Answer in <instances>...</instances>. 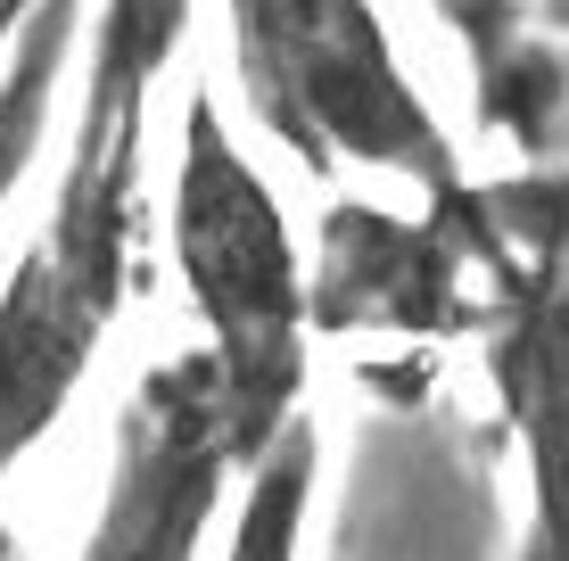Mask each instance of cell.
<instances>
[{"instance_id":"cell-1","label":"cell","mask_w":569,"mask_h":561,"mask_svg":"<svg viewBox=\"0 0 569 561\" xmlns=\"http://www.w3.org/2000/svg\"><path fill=\"white\" fill-rule=\"evenodd\" d=\"M182 33L190 0H100L91 9L58 190L0 281V495L58 430V413L74 404L132 305L149 207V100Z\"/></svg>"},{"instance_id":"cell-2","label":"cell","mask_w":569,"mask_h":561,"mask_svg":"<svg viewBox=\"0 0 569 561\" xmlns=\"http://www.w3.org/2000/svg\"><path fill=\"white\" fill-rule=\"evenodd\" d=\"M166 248L182 281L199 347L223 380L231 430L257 462L313 389V322H306V248L289 231L281 190L240 149L231 116L190 91L173 132V190H166Z\"/></svg>"},{"instance_id":"cell-3","label":"cell","mask_w":569,"mask_h":561,"mask_svg":"<svg viewBox=\"0 0 569 561\" xmlns=\"http://www.w3.org/2000/svg\"><path fill=\"white\" fill-rule=\"evenodd\" d=\"M223 33L257 132L306 173H380L413 199H462L479 182L380 0H223Z\"/></svg>"},{"instance_id":"cell-4","label":"cell","mask_w":569,"mask_h":561,"mask_svg":"<svg viewBox=\"0 0 569 561\" xmlns=\"http://www.w3.org/2000/svg\"><path fill=\"white\" fill-rule=\"evenodd\" d=\"M512 264L487 173L462 199H421L413 216L380 199H330L306 257V322L313 339H479L496 273Z\"/></svg>"},{"instance_id":"cell-5","label":"cell","mask_w":569,"mask_h":561,"mask_svg":"<svg viewBox=\"0 0 569 561\" xmlns=\"http://www.w3.org/2000/svg\"><path fill=\"white\" fill-rule=\"evenodd\" d=\"M240 471H248V447L231 430L207 347L157 355L116 404L108 488L74 561H199Z\"/></svg>"},{"instance_id":"cell-6","label":"cell","mask_w":569,"mask_h":561,"mask_svg":"<svg viewBox=\"0 0 569 561\" xmlns=\"http://www.w3.org/2000/svg\"><path fill=\"white\" fill-rule=\"evenodd\" d=\"M487 389L512 430L528 520L512 561H569V273L512 257L479 322Z\"/></svg>"},{"instance_id":"cell-7","label":"cell","mask_w":569,"mask_h":561,"mask_svg":"<svg viewBox=\"0 0 569 561\" xmlns=\"http://www.w3.org/2000/svg\"><path fill=\"white\" fill-rule=\"evenodd\" d=\"M462 50L479 91V132L520 149V166H553L569 149V42L528 17V0H421Z\"/></svg>"},{"instance_id":"cell-8","label":"cell","mask_w":569,"mask_h":561,"mask_svg":"<svg viewBox=\"0 0 569 561\" xmlns=\"http://www.w3.org/2000/svg\"><path fill=\"white\" fill-rule=\"evenodd\" d=\"M313 479H322V430H313V413H298L231 488L223 561H298L313 520Z\"/></svg>"},{"instance_id":"cell-9","label":"cell","mask_w":569,"mask_h":561,"mask_svg":"<svg viewBox=\"0 0 569 561\" xmlns=\"http://www.w3.org/2000/svg\"><path fill=\"white\" fill-rule=\"evenodd\" d=\"M487 216H496L503 248L569 273V166H520L487 182Z\"/></svg>"},{"instance_id":"cell-10","label":"cell","mask_w":569,"mask_h":561,"mask_svg":"<svg viewBox=\"0 0 569 561\" xmlns=\"http://www.w3.org/2000/svg\"><path fill=\"white\" fill-rule=\"evenodd\" d=\"M0 561H33V553H26V537L9 529V512H0Z\"/></svg>"},{"instance_id":"cell-11","label":"cell","mask_w":569,"mask_h":561,"mask_svg":"<svg viewBox=\"0 0 569 561\" xmlns=\"http://www.w3.org/2000/svg\"><path fill=\"white\" fill-rule=\"evenodd\" d=\"M553 166H569V149H561V158H553Z\"/></svg>"}]
</instances>
